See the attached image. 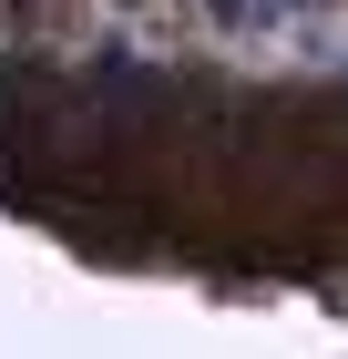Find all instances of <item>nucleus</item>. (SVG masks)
<instances>
[{
	"label": "nucleus",
	"instance_id": "f257e3e1",
	"mask_svg": "<svg viewBox=\"0 0 348 359\" xmlns=\"http://www.w3.org/2000/svg\"><path fill=\"white\" fill-rule=\"evenodd\" d=\"M215 11H225V21H236V11H246V0H215Z\"/></svg>",
	"mask_w": 348,
	"mask_h": 359
}]
</instances>
